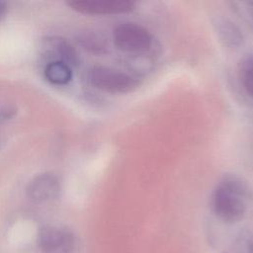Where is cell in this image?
I'll list each match as a JSON object with an SVG mask.
<instances>
[{"label": "cell", "mask_w": 253, "mask_h": 253, "mask_svg": "<svg viewBox=\"0 0 253 253\" xmlns=\"http://www.w3.org/2000/svg\"><path fill=\"white\" fill-rule=\"evenodd\" d=\"M249 197L250 190L246 182L235 175H226L213 192L212 211L223 222L235 223L243 218Z\"/></svg>", "instance_id": "6da1fadb"}, {"label": "cell", "mask_w": 253, "mask_h": 253, "mask_svg": "<svg viewBox=\"0 0 253 253\" xmlns=\"http://www.w3.org/2000/svg\"><path fill=\"white\" fill-rule=\"evenodd\" d=\"M42 47L44 50L67 65L76 66L79 62V55L74 46L65 39L58 36H49L43 39Z\"/></svg>", "instance_id": "52a82bcc"}, {"label": "cell", "mask_w": 253, "mask_h": 253, "mask_svg": "<svg viewBox=\"0 0 253 253\" xmlns=\"http://www.w3.org/2000/svg\"><path fill=\"white\" fill-rule=\"evenodd\" d=\"M236 253H253V236H242L235 245Z\"/></svg>", "instance_id": "8fae6325"}, {"label": "cell", "mask_w": 253, "mask_h": 253, "mask_svg": "<svg viewBox=\"0 0 253 253\" xmlns=\"http://www.w3.org/2000/svg\"><path fill=\"white\" fill-rule=\"evenodd\" d=\"M6 11H7V6H6V3L0 1V21L3 19V17L5 16L6 14Z\"/></svg>", "instance_id": "7c38bea8"}, {"label": "cell", "mask_w": 253, "mask_h": 253, "mask_svg": "<svg viewBox=\"0 0 253 253\" xmlns=\"http://www.w3.org/2000/svg\"><path fill=\"white\" fill-rule=\"evenodd\" d=\"M44 76L50 83L64 85L72 78L71 67L61 61L53 60L46 64L44 68Z\"/></svg>", "instance_id": "ba28073f"}, {"label": "cell", "mask_w": 253, "mask_h": 253, "mask_svg": "<svg viewBox=\"0 0 253 253\" xmlns=\"http://www.w3.org/2000/svg\"><path fill=\"white\" fill-rule=\"evenodd\" d=\"M66 4L73 10L88 15H109L127 13L135 4L128 0H70Z\"/></svg>", "instance_id": "5b68a950"}, {"label": "cell", "mask_w": 253, "mask_h": 253, "mask_svg": "<svg viewBox=\"0 0 253 253\" xmlns=\"http://www.w3.org/2000/svg\"><path fill=\"white\" fill-rule=\"evenodd\" d=\"M113 38L116 46L127 52L144 51L151 44V37L148 31L135 23L119 25L114 30Z\"/></svg>", "instance_id": "277c9868"}, {"label": "cell", "mask_w": 253, "mask_h": 253, "mask_svg": "<svg viewBox=\"0 0 253 253\" xmlns=\"http://www.w3.org/2000/svg\"><path fill=\"white\" fill-rule=\"evenodd\" d=\"M38 246L42 253H73L75 236L64 226L46 225L38 233Z\"/></svg>", "instance_id": "3957f363"}, {"label": "cell", "mask_w": 253, "mask_h": 253, "mask_svg": "<svg viewBox=\"0 0 253 253\" xmlns=\"http://www.w3.org/2000/svg\"><path fill=\"white\" fill-rule=\"evenodd\" d=\"M60 192V182L51 173H43L31 180L27 187V195L35 203H45L55 199Z\"/></svg>", "instance_id": "8992f818"}, {"label": "cell", "mask_w": 253, "mask_h": 253, "mask_svg": "<svg viewBox=\"0 0 253 253\" xmlns=\"http://www.w3.org/2000/svg\"><path fill=\"white\" fill-rule=\"evenodd\" d=\"M88 77L93 86L112 93L130 92L138 86L136 79L120 70L106 66L92 67Z\"/></svg>", "instance_id": "7a4b0ae2"}, {"label": "cell", "mask_w": 253, "mask_h": 253, "mask_svg": "<svg viewBox=\"0 0 253 253\" xmlns=\"http://www.w3.org/2000/svg\"><path fill=\"white\" fill-rule=\"evenodd\" d=\"M220 32H221L222 40H224L226 42L233 45L239 43L242 38L240 32L231 23H224Z\"/></svg>", "instance_id": "30bf717a"}, {"label": "cell", "mask_w": 253, "mask_h": 253, "mask_svg": "<svg viewBox=\"0 0 253 253\" xmlns=\"http://www.w3.org/2000/svg\"><path fill=\"white\" fill-rule=\"evenodd\" d=\"M240 77L245 90L253 98V55L246 57L242 61Z\"/></svg>", "instance_id": "9c48e42d"}]
</instances>
